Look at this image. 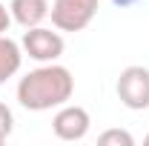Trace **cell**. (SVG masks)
Returning <instances> with one entry per match:
<instances>
[{
	"instance_id": "8",
	"label": "cell",
	"mask_w": 149,
	"mask_h": 146,
	"mask_svg": "<svg viewBox=\"0 0 149 146\" xmlns=\"http://www.w3.org/2000/svg\"><path fill=\"white\" fill-rule=\"evenodd\" d=\"M97 143H100V146H112V143H115V146H132L135 138H132L126 129H106V132L97 138Z\"/></svg>"
},
{
	"instance_id": "7",
	"label": "cell",
	"mask_w": 149,
	"mask_h": 146,
	"mask_svg": "<svg viewBox=\"0 0 149 146\" xmlns=\"http://www.w3.org/2000/svg\"><path fill=\"white\" fill-rule=\"evenodd\" d=\"M20 63H23V46L15 43L12 37L0 35V83L15 77L20 72Z\"/></svg>"
},
{
	"instance_id": "6",
	"label": "cell",
	"mask_w": 149,
	"mask_h": 146,
	"mask_svg": "<svg viewBox=\"0 0 149 146\" xmlns=\"http://www.w3.org/2000/svg\"><path fill=\"white\" fill-rule=\"evenodd\" d=\"M49 0H12L9 3V12H12V20L20 23L23 29H32V26H40L43 20L49 17Z\"/></svg>"
},
{
	"instance_id": "11",
	"label": "cell",
	"mask_w": 149,
	"mask_h": 146,
	"mask_svg": "<svg viewBox=\"0 0 149 146\" xmlns=\"http://www.w3.org/2000/svg\"><path fill=\"white\" fill-rule=\"evenodd\" d=\"M115 6H120V9H126V6H132V3H138V0H112Z\"/></svg>"
},
{
	"instance_id": "5",
	"label": "cell",
	"mask_w": 149,
	"mask_h": 146,
	"mask_svg": "<svg viewBox=\"0 0 149 146\" xmlns=\"http://www.w3.org/2000/svg\"><path fill=\"white\" fill-rule=\"evenodd\" d=\"M89 123H92V117L83 106L63 103V106H57L55 117H52V132L60 140H83L89 132Z\"/></svg>"
},
{
	"instance_id": "12",
	"label": "cell",
	"mask_w": 149,
	"mask_h": 146,
	"mask_svg": "<svg viewBox=\"0 0 149 146\" xmlns=\"http://www.w3.org/2000/svg\"><path fill=\"white\" fill-rule=\"evenodd\" d=\"M146 146H149V135H146Z\"/></svg>"
},
{
	"instance_id": "9",
	"label": "cell",
	"mask_w": 149,
	"mask_h": 146,
	"mask_svg": "<svg viewBox=\"0 0 149 146\" xmlns=\"http://www.w3.org/2000/svg\"><path fill=\"white\" fill-rule=\"evenodd\" d=\"M12 129H15V115H12V109L6 103H0V138L6 140L12 135Z\"/></svg>"
},
{
	"instance_id": "2",
	"label": "cell",
	"mask_w": 149,
	"mask_h": 146,
	"mask_svg": "<svg viewBox=\"0 0 149 146\" xmlns=\"http://www.w3.org/2000/svg\"><path fill=\"white\" fill-rule=\"evenodd\" d=\"M49 15L57 32H83L97 15V0H52Z\"/></svg>"
},
{
	"instance_id": "4",
	"label": "cell",
	"mask_w": 149,
	"mask_h": 146,
	"mask_svg": "<svg viewBox=\"0 0 149 146\" xmlns=\"http://www.w3.org/2000/svg\"><path fill=\"white\" fill-rule=\"evenodd\" d=\"M20 46H23V52L32 57V60H37V63H55L57 57L63 55V49H66L60 32H52V29H46V26H32V29H26Z\"/></svg>"
},
{
	"instance_id": "13",
	"label": "cell",
	"mask_w": 149,
	"mask_h": 146,
	"mask_svg": "<svg viewBox=\"0 0 149 146\" xmlns=\"http://www.w3.org/2000/svg\"><path fill=\"white\" fill-rule=\"evenodd\" d=\"M0 143H3V138H0Z\"/></svg>"
},
{
	"instance_id": "1",
	"label": "cell",
	"mask_w": 149,
	"mask_h": 146,
	"mask_svg": "<svg viewBox=\"0 0 149 146\" xmlns=\"http://www.w3.org/2000/svg\"><path fill=\"white\" fill-rule=\"evenodd\" d=\"M74 92V77L60 63H40L37 69L23 74L17 83V100L29 112H46L69 103Z\"/></svg>"
},
{
	"instance_id": "10",
	"label": "cell",
	"mask_w": 149,
	"mask_h": 146,
	"mask_svg": "<svg viewBox=\"0 0 149 146\" xmlns=\"http://www.w3.org/2000/svg\"><path fill=\"white\" fill-rule=\"evenodd\" d=\"M9 26H12V12L0 3V35H6V32H9Z\"/></svg>"
},
{
	"instance_id": "3",
	"label": "cell",
	"mask_w": 149,
	"mask_h": 146,
	"mask_svg": "<svg viewBox=\"0 0 149 146\" xmlns=\"http://www.w3.org/2000/svg\"><path fill=\"white\" fill-rule=\"evenodd\" d=\"M118 97L132 112L149 109V69L146 66H126L118 77Z\"/></svg>"
}]
</instances>
